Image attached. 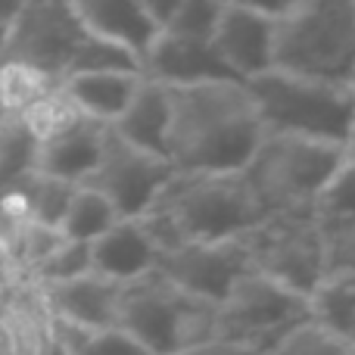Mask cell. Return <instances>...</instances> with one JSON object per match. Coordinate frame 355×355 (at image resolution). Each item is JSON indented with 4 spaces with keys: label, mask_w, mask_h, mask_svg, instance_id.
Listing matches in <instances>:
<instances>
[{
    "label": "cell",
    "mask_w": 355,
    "mask_h": 355,
    "mask_svg": "<svg viewBox=\"0 0 355 355\" xmlns=\"http://www.w3.org/2000/svg\"><path fill=\"white\" fill-rule=\"evenodd\" d=\"M22 6H25V0H0V25L10 28L12 19L22 12Z\"/></svg>",
    "instance_id": "1f68e13d"
},
{
    "label": "cell",
    "mask_w": 355,
    "mask_h": 355,
    "mask_svg": "<svg viewBox=\"0 0 355 355\" xmlns=\"http://www.w3.org/2000/svg\"><path fill=\"white\" fill-rule=\"evenodd\" d=\"M346 156L355 162V125H352V135H349V141H346Z\"/></svg>",
    "instance_id": "d6a6232c"
},
{
    "label": "cell",
    "mask_w": 355,
    "mask_h": 355,
    "mask_svg": "<svg viewBox=\"0 0 355 355\" xmlns=\"http://www.w3.org/2000/svg\"><path fill=\"white\" fill-rule=\"evenodd\" d=\"M81 352H137V355H147V349L119 324L103 327V331H94Z\"/></svg>",
    "instance_id": "f1b7e54d"
},
{
    "label": "cell",
    "mask_w": 355,
    "mask_h": 355,
    "mask_svg": "<svg viewBox=\"0 0 355 355\" xmlns=\"http://www.w3.org/2000/svg\"><path fill=\"white\" fill-rule=\"evenodd\" d=\"M275 35L277 16L225 3L212 41L218 47V53L231 62L234 72L246 81L252 75L275 69Z\"/></svg>",
    "instance_id": "4fadbf2b"
},
{
    "label": "cell",
    "mask_w": 355,
    "mask_h": 355,
    "mask_svg": "<svg viewBox=\"0 0 355 355\" xmlns=\"http://www.w3.org/2000/svg\"><path fill=\"white\" fill-rule=\"evenodd\" d=\"M312 318L321 321L346 349H355V268H334L315 284Z\"/></svg>",
    "instance_id": "ffe728a7"
},
{
    "label": "cell",
    "mask_w": 355,
    "mask_h": 355,
    "mask_svg": "<svg viewBox=\"0 0 355 355\" xmlns=\"http://www.w3.org/2000/svg\"><path fill=\"white\" fill-rule=\"evenodd\" d=\"M221 3H234V6H246V10H259L268 16H284L296 0H221Z\"/></svg>",
    "instance_id": "f546056e"
},
{
    "label": "cell",
    "mask_w": 355,
    "mask_h": 355,
    "mask_svg": "<svg viewBox=\"0 0 355 355\" xmlns=\"http://www.w3.org/2000/svg\"><path fill=\"white\" fill-rule=\"evenodd\" d=\"M119 327L147 352H206L218 340V306L150 271L122 284Z\"/></svg>",
    "instance_id": "3957f363"
},
{
    "label": "cell",
    "mask_w": 355,
    "mask_h": 355,
    "mask_svg": "<svg viewBox=\"0 0 355 355\" xmlns=\"http://www.w3.org/2000/svg\"><path fill=\"white\" fill-rule=\"evenodd\" d=\"M256 268L287 281L290 287L312 293L315 284L327 275V243L312 206L275 209L250 234Z\"/></svg>",
    "instance_id": "9c48e42d"
},
{
    "label": "cell",
    "mask_w": 355,
    "mask_h": 355,
    "mask_svg": "<svg viewBox=\"0 0 355 355\" xmlns=\"http://www.w3.org/2000/svg\"><path fill=\"white\" fill-rule=\"evenodd\" d=\"M162 250L141 218H119L110 231L91 240V268L112 281H135L156 271Z\"/></svg>",
    "instance_id": "9a60e30c"
},
{
    "label": "cell",
    "mask_w": 355,
    "mask_h": 355,
    "mask_svg": "<svg viewBox=\"0 0 355 355\" xmlns=\"http://www.w3.org/2000/svg\"><path fill=\"white\" fill-rule=\"evenodd\" d=\"M268 206L243 172H175L137 218L162 252L187 240L246 237Z\"/></svg>",
    "instance_id": "7a4b0ae2"
},
{
    "label": "cell",
    "mask_w": 355,
    "mask_h": 355,
    "mask_svg": "<svg viewBox=\"0 0 355 355\" xmlns=\"http://www.w3.org/2000/svg\"><path fill=\"white\" fill-rule=\"evenodd\" d=\"M53 85H60V81L50 72L37 69L35 62L0 56V110H3V116H19L31 100H37Z\"/></svg>",
    "instance_id": "603a6c76"
},
{
    "label": "cell",
    "mask_w": 355,
    "mask_h": 355,
    "mask_svg": "<svg viewBox=\"0 0 355 355\" xmlns=\"http://www.w3.org/2000/svg\"><path fill=\"white\" fill-rule=\"evenodd\" d=\"M122 218L119 209L112 206V200L106 193H100L91 184H78L69 200V209L60 221V234L69 240H97L103 231H110L116 221Z\"/></svg>",
    "instance_id": "44dd1931"
},
{
    "label": "cell",
    "mask_w": 355,
    "mask_h": 355,
    "mask_svg": "<svg viewBox=\"0 0 355 355\" xmlns=\"http://www.w3.org/2000/svg\"><path fill=\"white\" fill-rule=\"evenodd\" d=\"M252 103L265 131L315 137L346 147L355 125V91L343 81H324L296 75L287 69H268L246 78Z\"/></svg>",
    "instance_id": "277c9868"
},
{
    "label": "cell",
    "mask_w": 355,
    "mask_h": 355,
    "mask_svg": "<svg viewBox=\"0 0 355 355\" xmlns=\"http://www.w3.org/2000/svg\"><path fill=\"white\" fill-rule=\"evenodd\" d=\"M6 119H10V116H3V110H0V125H3V122H6Z\"/></svg>",
    "instance_id": "e575fe53"
},
{
    "label": "cell",
    "mask_w": 355,
    "mask_h": 355,
    "mask_svg": "<svg viewBox=\"0 0 355 355\" xmlns=\"http://www.w3.org/2000/svg\"><path fill=\"white\" fill-rule=\"evenodd\" d=\"M81 116H85V112H81V106L75 103L72 94H69L66 87H62V81H60V85L47 87V91H44L37 100H31V103L25 106L16 119L25 125V131H28V135L41 144V141L56 137L60 131H66L69 125H75Z\"/></svg>",
    "instance_id": "7402d4cb"
},
{
    "label": "cell",
    "mask_w": 355,
    "mask_h": 355,
    "mask_svg": "<svg viewBox=\"0 0 355 355\" xmlns=\"http://www.w3.org/2000/svg\"><path fill=\"white\" fill-rule=\"evenodd\" d=\"M144 75L162 85H196V81H243L231 62L218 53L212 37H184L159 31L141 56Z\"/></svg>",
    "instance_id": "7c38bea8"
},
{
    "label": "cell",
    "mask_w": 355,
    "mask_h": 355,
    "mask_svg": "<svg viewBox=\"0 0 355 355\" xmlns=\"http://www.w3.org/2000/svg\"><path fill=\"white\" fill-rule=\"evenodd\" d=\"M35 153L37 141L25 131V125L16 116L6 119L0 125V190L35 168Z\"/></svg>",
    "instance_id": "cb8c5ba5"
},
{
    "label": "cell",
    "mask_w": 355,
    "mask_h": 355,
    "mask_svg": "<svg viewBox=\"0 0 355 355\" xmlns=\"http://www.w3.org/2000/svg\"><path fill=\"white\" fill-rule=\"evenodd\" d=\"M72 3L87 28L131 47L137 56L147 53L153 37L159 35L144 0H72Z\"/></svg>",
    "instance_id": "ac0fdd59"
},
{
    "label": "cell",
    "mask_w": 355,
    "mask_h": 355,
    "mask_svg": "<svg viewBox=\"0 0 355 355\" xmlns=\"http://www.w3.org/2000/svg\"><path fill=\"white\" fill-rule=\"evenodd\" d=\"M75 187L78 184L66 181V178L31 172V221L35 225H47V227H60Z\"/></svg>",
    "instance_id": "d4e9b609"
},
{
    "label": "cell",
    "mask_w": 355,
    "mask_h": 355,
    "mask_svg": "<svg viewBox=\"0 0 355 355\" xmlns=\"http://www.w3.org/2000/svg\"><path fill=\"white\" fill-rule=\"evenodd\" d=\"M349 85H352V91H355V66H352V75H349Z\"/></svg>",
    "instance_id": "836d02e7"
},
{
    "label": "cell",
    "mask_w": 355,
    "mask_h": 355,
    "mask_svg": "<svg viewBox=\"0 0 355 355\" xmlns=\"http://www.w3.org/2000/svg\"><path fill=\"white\" fill-rule=\"evenodd\" d=\"M346 162V147L315 137L265 131L262 144L243 175L262 196L268 212L275 209H306L318 196V190L331 181V175Z\"/></svg>",
    "instance_id": "52a82bcc"
},
{
    "label": "cell",
    "mask_w": 355,
    "mask_h": 355,
    "mask_svg": "<svg viewBox=\"0 0 355 355\" xmlns=\"http://www.w3.org/2000/svg\"><path fill=\"white\" fill-rule=\"evenodd\" d=\"M94 31L78 16L72 0H25L22 12L6 28L0 56L35 62L56 81L78 69Z\"/></svg>",
    "instance_id": "ba28073f"
},
{
    "label": "cell",
    "mask_w": 355,
    "mask_h": 355,
    "mask_svg": "<svg viewBox=\"0 0 355 355\" xmlns=\"http://www.w3.org/2000/svg\"><path fill=\"white\" fill-rule=\"evenodd\" d=\"M175 172L178 168L168 156L150 153V150L125 141L110 125L97 168L81 184H91L100 193L110 196L122 218H137L153 206V200L172 181Z\"/></svg>",
    "instance_id": "30bf717a"
},
{
    "label": "cell",
    "mask_w": 355,
    "mask_h": 355,
    "mask_svg": "<svg viewBox=\"0 0 355 355\" xmlns=\"http://www.w3.org/2000/svg\"><path fill=\"white\" fill-rule=\"evenodd\" d=\"M168 125H172L168 85L144 75L135 97H131V103L125 106V112L112 122V128H116L125 141L137 144V147L150 150V153L168 156Z\"/></svg>",
    "instance_id": "e0dca14e"
},
{
    "label": "cell",
    "mask_w": 355,
    "mask_h": 355,
    "mask_svg": "<svg viewBox=\"0 0 355 355\" xmlns=\"http://www.w3.org/2000/svg\"><path fill=\"white\" fill-rule=\"evenodd\" d=\"M275 352H349L321 321L306 318L284 334Z\"/></svg>",
    "instance_id": "83f0119b"
},
{
    "label": "cell",
    "mask_w": 355,
    "mask_h": 355,
    "mask_svg": "<svg viewBox=\"0 0 355 355\" xmlns=\"http://www.w3.org/2000/svg\"><path fill=\"white\" fill-rule=\"evenodd\" d=\"M221 10H225L221 0H184L159 31H172V35L184 37H212L215 25L221 19Z\"/></svg>",
    "instance_id": "4316f807"
},
{
    "label": "cell",
    "mask_w": 355,
    "mask_h": 355,
    "mask_svg": "<svg viewBox=\"0 0 355 355\" xmlns=\"http://www.w3.org/2000/svg\"><path fill=\"white\" fill-rule=\"evenodd\" d=\"M184 0H144V6H147L150 19L156 22V28H162V25L168 22V19L178 12V6H181Z\"/></svg>",
    "instance_id": "4dcf8cb0"
},
{
    "label": "cell",
    "mask_w": 355,
    "mask_h": 355,
    "mask_svg": "<svg viewBox=\"0 0 355 355\" xmlns=\"http://www.w3.org/2000/svg\"><path fill=\"white\" fill-rule=\"evenodd\" d=\"M312 318V296L250 268L218 302V340L206 352H275L290 327Z\"/></svg>",
    "instance_id": "8992f818"
},
{
    "label": "cell",
    "mask_w": 355,
    "mask_h": 355,
    "mask_svg": "<svg viewBox=\"0 0 355 355\" xmlns=\"http://www.w3.org/2000/svg\"><path fill=\"white\" fill-rule=\"evenodd\" d=\"M168 159L178 172H243L265 137L246 81L168 85Z\"/></svg>",
    "instance_id": "6da1fadb"
},
{
    "label": "cell",
    "mask_w": 355,
    "mask_h": 355,
    "mask_svg": "<svg viewBox=\"0 0 355 355\" xmlns=\"http://www.w3.org/2000/svg\"><path fill=\"white\" fill-rule=\"evenodd\" d=\"M144 72L135 69H97V72H75L62 78V87L72 94L81 112L100 122H116L131 103Z\"/></svg>",
    "instance_id": "d6986e66"
},
{
    "label": "cell",
    "mask_w": 355,
    "mask_h": 355,
    "mask_svg": "<svg viewBox=\"0 0 355 355\" xmlns=\"http://www.w3.org/2000/svg\"><path fill=\"white\" fill-rule=\"evenodd\" d=\"M275 66L349 85L355 66V0H296L277 16Z\"/></svg>",
    "instance_id": "5b68a950"
},
{
    "label": "cell",
    "mask_w": 355,
    "mask_h": 355,
    "mask_svg": "<svg viewBox=\"0 0 355 355\" xmlns=\"http://www.w3.org/2000/svg\"><path fill=\"white\" fill-rule=\"evenodd\" d=\"M35 271L44 284L69 281V277H78V275H85V271H94L91 268V243L62 237L60 243L35 265Z\"/></svg>",
    "instance_id": "484cf974"
},
{
    "label": "cell",
    "mask_w": 355,
    "mask_h": 355,
    "mask_svg": "<svg viewBox=\"0 0 355 355\" xmlns=\"http://www.w3.org/2000/svg\"><path fill=\"white\" fill-rule=\"evenodd\" d=\"M250 268H256L250 237L187 240L175 250H166L156 265V271H162L172 284L215 306L231 293V287Z\"/></svg>",
    "instance_id": "8fae6325"
},
{
    "label": "cell",
    "mask_w": 355,
    "mask_h": 355,
    "mask_svg": "<svg viewBox=\"0 0 355 355\" xmlns=\"http://www.w3.org/2000/svg\"><path fill=\"white\" fill-rule=\"evenodd\" d=\"M106 128H110V122L81 116L78 122L69 125V128L60 131L56 137L37 144L35 172L66 178V181L81 184L94 168H97L100 153H103Z\"/></svg>",
    "instance_id": "2e32d148"
},
{
    "label": "cell",
    "mask_w": 355,
    "mask_h": 355,
    "mask_svg": "<svg viewBox=\"0 0 355 355\" xmlns=\"http://www.w3.org/2000/svg\"><path fill=\"white\" fill-rule=\"evenodd\" d=\"M44 296L50 302V312L85 331H103L119 324V296L122 281L103 277L97 271H85L78 277L56 284H44Z\"/></svg>",
    "instance_id": "5bb4252c"
}]
</instances>
